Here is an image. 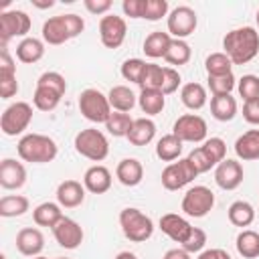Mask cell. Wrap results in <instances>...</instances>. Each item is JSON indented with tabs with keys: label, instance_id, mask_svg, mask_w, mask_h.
Returning <instances> with one entry per match:
<instances>
[{
	"label": "cell",
	"instance_id": "d6a6232c",
	"mask_svg": "<svg viewBox=\"0 0 259 259\" xmlns=\"http://www.w3.org/2000/svg\"><path fill=\"white\" fill-rule=\"evenodd\" d=\"M235 247H237V253L245 259L259 257V233L251 229H243L235 239Z\"/></svg>",
	"mask_w": 259,
	"mask_h": 259
},
{
	"label": "cell",
	"instance_id": "ac0fdd59",
	"mask_svg": "<svg viewBox=\"0 0 259 259\" xmlns=\"http://www.w3.org/2000/svg\"><path fill=\"white\" fill-rule=\"evenodd\" d=\"M160 231L168 239H172L174 243H180L182 245L188 239V235L192 231V225L184 217H180L176 212H166V214L160 217Z\"/></svg>",
	"mask_w": 259,
	"mask_h": 259
},
{
	"label": "cell",
	"instance_id": "3957f363",
	"mask_svg": "<svg viewBox=\"0 0 259 259\" xmlns=\"http://www.w3.org/2000/svg\"><path fill=\"white\" fill-rule=\"evenodd\" d=\"M65 91H67L65 77L61 73H57V71H47L36 81L32 103H34V107L38 111H53L59 105V101L65 95Z\"/></svg>",
	"mask_w": 259,
	"mask_h": 259
},
{
	"label": "cell",
	"instance_id": "277c9868",
	"mask_svg": "<svg viewBox=\"0 0 259 259\" xmlns=\"http://www.w3.org/2000/svg\"><path fill=\"white\" fill-rule=\"evenodd\" d=\"M119 227L132 243H144L154 235V223L140 208L127 206L119 212Z\"/></svg>",
	"mask_w": 259,
	"mask_h": 259
},
{
	"label": "cell",
	"instance_id": "11a10c76",
	"mask_svg": "<svg viewBox=\"0 0 259 259\" xmlns=\"http://www.w3.org/2000/svg\"><path fill=\"white\" fill-rule=\"evenodd\" d=\"M162 259H190V253L184 251L182 247H174V249H168Z\"/></svg>",
	"mask_w": 259,
	"mask_h": 259
},
{
	"label": "cell",
	"instance_id": "e0dca14e",
	"mask_svg": "<svg viewBox=\"0 0 259 259\" xmlns=\"http://www.w3.org/2000/svg\"><path fill=\"white\" fill-rule=\"evenodd\" d=\"M26 182V168L22 162L14 158H4L0 162V186L6 190H16L22 188Z\"/></svg>",
	"mask_w": 259,
	"mask_h": 259
},
{
	"label": "cell",
	"instance_id": "681fc988",
	"mask_svg": "<svg viewBox=\"0 0 259 259\" xmlns=\"http://www.w3.org/2000/svg\"><path fill=\"white\" fill-rule=\"evenodd\" d=\"M121 8H123V14L130 18H144L146 0H123Z\"/></svg>",
	"mask_w": 259,
	"mask_h": 259
},
{
	"label": "cell",
	"instance_id": "6da1fadb",
	"mask_svg": "<svg viewBox=\"0 0 259 259\" xmlns=\"http://www.w3.org/2000/svg\"><path fill=\"white\" fill-rule=\"evenodd\" d=\"M223 49L233 65H247L259 53V32L253 26L233 28L225 34Z\"/></svg>",
	"mask_w": 259,
	"mask_h": 259
},
{
	"label": "cell",
	"instance_id": "9a60e30c",
	"mask_svg": "<svg viewBox=\"0 0 259 259\" xmlns=\"http://www.w3.org/2000/svg\"><path fill=\"white\" fill-rule=\"evenodd\" d=\"M214 182L223 190H235L243 182V166L237 160L225 158L217 168H214Z\"/></svg>",
	"mask_w": 259,
	"mask_h": 259
},
{
	"label": "cell",
	"instance_id": "f5cc1de1",
	"mask_svg": "<svg viewBox=\"0 0 259 259\" xmlns=\"http://www.w3.org/2000/svg\"><path fill=\"white\" fill-rule=\"evenodd\" d=\"M83 6L91 12V14H105L111 8V0H85Z\"/></svg>",
	"mask_w": 259,
	"mask_h": 259
},
{
	"label": "cell",
	"instance_id": "cb8c5ba5",
	"mask_svg": "<svg viewBox=\"0 0 259 259\" xmlns=\"http://www.w3.org/2000/svg\"><path fill=\"white\" fill-rule=\"evenodd\" d=\"M235 154L239 160H259V130H249L235 142Z\"/></svg>",
	"mask_w": 259,
	"mask_h": 259
},
{
	"label": "cell",
	"instance_id": "816d5d0a",
	"mask_svg": "<svg viewBox=\"0 0 259 259\" xmlns=\"http://www.w3.org/2000/svg\"><path fill=\"white\" fill-rule=\"evenodd\" d=\"M63 16H65V22H67V28H69V34H71V38L79 36V34L83 32V28H85V22H83V18H81L79 14H63Z\"/></svg>",
	"mask_w": 259,
	"mask_h": 259
},
{
	"label": "cell",
	"instance_id": "ba28073f",
	"mask_svg": "<svg viewBox=\"0 0 259 259\" xmlns=\"http://www.w3.org/2000/svg\"><path fill=\"white\" fill-rule=\"evenodd\" d=\"M214 206V194L210 188L198 184V186H192L186 190L184 198H182V210L184 214L188 217H194V219H202L206 217Z\"/></svg>",
	"mask_w": 259,
	"mask_h": 259
},
{
	"label": "cell",
	"instance_id": "4dcf8cb0",
	"mask_svg": "<svg viewBox=\"0 0 259 259\" xmlns=\"http://www.w3.org/2000/svg\"><path fill=\"white\" fill-rule=\"evenodd\" d=\"M180 101L184 103V107L196 111L202 109L206 105V89L200 83H186L180 89Z\"/></svg>",
	"mask_w": 259,
	"mask_h": 259
},
{
	"label": "cell",
	"instance_id": "ffe728a7",
	"mask_svg": "<svg viewBox=\"0 0 259 259\" xmlns=\"http://www.w3.org/2000/svg\"><path fill=\"white\" fill-rule=\"evenodd\" d=\"M83 186L91 194H103V192H107L111 188V172L105 166L95 164V166H91V168L85 170V174H83Z\"/></svg>",
	"mask_w": 259,
	"mask_h": 259
},
{
	"label": "cell",
	"instance_id": "d4e9b609",
	"mask_svg": "<svg viewBox=\"0 0 259 259\" xmlns=\"http://www.w3.org/2000/svg\"><path fill=\"white\" fill-rule=\"evenodd\" d=\"M45 57V42L34 36H26L16 45V59L20 63L32 65Z\"/></svg>",
	"mask_w": 259,
	"mask_h": 259
},
{
	"label": "cell",
	"instance_id": "7bdbcfd3",
	"mask_svg": "<svg viewBox=\"0 0 259 259\" xmlns=\"http://www.w3.org/2000/svg\"><path fill=\"white\" fill-rule=\"evenodd\" d=\"M239 95L243 97V101H253L259 99V77L257 75H243L237 83Z\"/></svg>",
	"mask_w": 259,
	"mask_h": 259
},
{
	"label": "cell",
	"instance_id": "74e56055",
	"mask_svg": "<svg viewBox=\"0 0 259 259\" xmlns=\"http://www.w3.org/2000/svg\"><path fill=\"white\" fill-rule=\"evenodd\" d=\"M132 123L134 119L127 115V113H121V111H115L109 115V119L105 121V130L113 136V138H127L130 130H132Z\"/></svg>",
	"mask_w": 259,
	"mask_h": 259
},
{
	"label": "cell",
	"instance_id": "30bf717a",
	"mask_svg": "<svg viewBox=\"0 0 259 259\" xmlns=\"http://www.w3.org/2000/svg\"><path fill=\"white\" fill-rule=\"evenodd\" d=\"M172 134L178 140H182V142L198 144V142H204L206 140L208 127H206V121L200 115H196V113H184V115H180L174 121Z\"/></svg>",
	"mask_w": 259,
	"mask_h": 259
},
{
	"label": "cell",
	"instance_id": "4316f807",
	"mask_svg": "<svg viewBox=\"0 0 259 259\" xmlns=\"http://www.w3.org/2000/svg\"><path fill=\"white\" fill-rule=\"evenodd\" d=\"M210 113L217 121H231L237 115V99L233 95H212Z\"/></svg>",
	"mask_w": 259,
	"mask_h": 259
},
{
	"label": "cell",
	"instance_id": "d590c367",
	"mask_svg": "<svg viewBox=\"0 0 259 259\" xmlns=\"http://www.w3.org/2000/svg\"><path fill=\"white\" fill-rule=\"evenodd\" d=\"M30 202L22 194H8L0 198V217L12 219V217H22L28 210Z\"/></svg>",
	"mask_w": 259,
	"mask_h": 259
},
{
	"label": "cell",
	"instance_id": "603a6c76",
	"mask_svg": "<svg viewBox=\"0 0 259 259\" xmlns=\"http://www.w3.org/2000/svg\"><path fill=\"white\" fill-rule=\"evenodd\" d=\"M115 176L123 186H138L144 178V166L136 158H123L115 168Z\"/></svg>",
	"mask_w": 259,
	"mask_h": 259
},
{
	"label": "cell",
	"instance_id": "5bb4252c",
	"mask_svg": "<svg viewBox=\"0 0 259 259\" xmlns=\"http://www.w3.org/2000/svg\"><path fill=\"white\" fill-rule=\"evenodd\" d=\"M53 235H55V241L65 249H77L83 243V237H85L81 225L77 221L69 219V217H63L53 227Z\"/></svg>",
	"mask_w": 259,
	"mask_h": 259
},
{
	"label": "cell",
	"instance_id": "8992f818",
	"mask_svg": "<svg viewBox=\"0 0 259 259\" xmlns=\"http://www.w3.org/2000/svg\"><path fill=\"white\" fill-rule=\"evenodd\" d=\"M79 111L83 113L85 119L93 121V123H105L109 119L111 105L107 95H103L99 89H85L79 95Z\"/></svg>",
	"mask_w": 259,
	"mask_h": 259
},
{
	"label": "cell",
	"instance_id": "94428289",
	"mask_svg": "<svg viewBox=\"0 0 259 259\" xmlns=\"http://www.w3.org/2000/svg\"><path fill=\"white\" fill-rule=\"evenodd\" d=\"M57 259H69V257H57Z\"/></svg>",
	"mask_w": 259,
	"mask_h": 259
},
{
	"label": "cell",
	"instance_id": "b9f144b4",
	"mask_svg": "<svg viewBox=\"0 0 259 259\" xmlns=\"http://www.w3.org/2000/svg\"><path fill=\"white\" fill-rule=\"evenodd\" d=\"M146 61H142V59H127V61H123V65H121V77L125 79V81H132V83H136V85H140V81H142V75H144V71H146Z\"/></svg>",
	"mask_w": 259,
	"mask_h": 259
},
{
	"label": "cell",
	"instance_id": "7dc6e473",
	"mask_svg": "<svg viewBox=\"0 0 259 259\" xmlns=\"http://www.w3.org/2000/svg\"><path fill=\"white\" fill-rule=\"evenodd\" d=\"M168 16V2L166 0H146V10H144V18L146 20H160Z\"/></svg>",
	"mask_w": 259,
	"mask_h": 259
},
{
	"label": "cell",
	"instance_id": "7402d4cb",
	"mask_svg": "<svg viewBox=\"0 0 259 259\" xmlns=\"http://www.w3.org/2000/svg\"><path fill=\"white\" fill-rule=\"evenodd\" d=\"M42 40L49 42V45H63V42L71 40V34H69V28H67V22H65L63 14L51 16L49 20H45V24H42Z\"/></svg>",
	"mask_w": 259,
	"mask_h": 259
},
{
	"label": "cell",
	"instance_id": "f907efd6",
	"mask_svg": "<svg viewBox=\"0 0 259 259\" xmlns=\"http://www.w3.org/2000/svg\"><path fill=\"white\" fill-rule=\"evenodd\" d=\"M243 117H245L247 123L259 125V99L245 101V105H243Z\"/></svg>",
	"mask_w": 259,
	"mask_h": 259
},
{
	"label": "cell",
	"instance_id": "680465c9",
	"mask_svg": "<svg viewBox=\"0 0 259 259\" xmlns=\"http://www.w3.org/2000/svg\"><path fill=\"white\" fill-rule=\"evenodd\" d=\"M255 18H257V24H259V8H257V14H255Z\"/></svg>",
	"mask_w": 259,
	"mask_h": 259
},
{
	"label": "cell",
	"instance_id": "8d00e7d4",
	"mask_svg": "<svg viewBox=\"0 0 259 259\" xmlns=\"http://www.w3.org/2000/svg\"><path fill=\"white\" fill-rule=\"evenodd\" d=\"M190 57H192V51H190V45L186 42V40H182V38H172V42H170V47H168V51H166V61L170 63V65H186L188 61H190Z\"/></svg>",
	"mask_w": 259,
	"mask_h": 259
},
{
	"label": "cell",
	"instance_id": "c3c4849f",
	"mask_svg": "<svg viewBox=\"0 0 259 259\" xmlns=\"http://www.w3.org/2000/svg\"><path fill=\"white\" fill-rule=\"evenodd\" d=\"M180 83H182L180 73H178L174 67H164V81H162V89H160V91H162L164 95H170V93L178 91Z\"/></svg>",
	"mask_w": 259,
	"mask_h": 259
},
{
	"label": "cell",
	"instance_id": "1f68e13d",
	"mask_svg": "<svg viewBox=\"0 0 259 259\" xmlns=\"http://www.w3.org/2000/svg\"><path fill=\"white\" fill-rule=\"evenodd\" d=\"M182 140H178L174 134H166L158 140L156 144V156L162 160V162H174V160H180V154H182Z\"/></svg>",
	"mask_w": 259,
	"mask_h": 259
},
{
	"label": "cell",
	"instance_id": "ee69618b",
	"mask_svg": "<svg viewBox=\"0 0 259 259\" xmlns=\"http://www.w3.org/2000/svg\"><path fill=\"white\" fill-rule=\"evenodd\" d=\"M190 162H192V166L196 168V172L198 174H202V172H208L210 168H217V164L212 162V158L204 152V148L202 146H198V148H194L188 156H186Z\"/></svg>",
	"mask_w": 259,
	"mask_h": 259
},
{
	"label": "cell",
	"instance_id": "db71d44e",
	"mask_svg": "<svg viewBox=\"0 0 259 259\" xmlns=\"http://www.w3.org/2000/svg\"><path fill=\"white\" fill-rule=\"evenodd\" d=\"M196 259H231V255L225 249H204Z\"/></svg>",
	"mask_w": 259,
	"mask_h": 259
},
{
	"label": "cell",
	"instance_id": "91938a15",
	"mask_svg": "<svg viewBox=\"0 0 259 259\" xmlns=\"http://www.w3.org/2000/svg\"><path fill=\"white\" fill-rule=\"evenodd\" d=\"M32 259H47V257H42V255H36V257H32Z\"/></svg>",
	"mask_w": 259,
	"mask_h": 259
},
{
	"label": "cell",
	"instance_id": "e575fe53",
	"mask_svg": "<svg viewBox=\"0 0 259 259\" xmlns=\"http://www.w3.org/2000/svg\"><path fill=\"white\" fill-rule=\"evenodd\" d=\"M227 214H229L231 225L241 227V229L249 227V225L255 221V208H253L251 202H247V200H235V202L229 206Z\"/></svg>",
	"mask_w": 259,
	"mask_h": 259
},
{
	"label": "cell",
	"instance_id": "ab89813d",
	"mask_svg": "<svg viewBox=\"0 0 259 259\" xmlns=\"http://www.w3.org/2000/svg\"><path fill=\"white\" fill-rule=\"evenodd\" d=\"M235 87H237V79H235L233 73L208 77V89H210L212 95H231V91Z\"/></svg>",
	"mask_w": 259,
	"mask_h": 259
},
{
	"label": "cell",
	"instance_id": "44dd1931",
	"mask_svg": "<svg viewBox=\"0 0 259 259\" xmlns=\"http://www.w3.org/2000/svg\"><path fill=\"white\" fill-rule=\"evenodd\" d=\"M85 200V186L77 180H63L57 186V202L63 208H75Z\"/></svg>",
	"mask_w": 259,
	"mask_h": 259
},
{
	"label": "cell",
	"instance_id": "9c48e42d",
	"mask_svg": "<svg viewBox=\"0 0 259 259\" xmlns=\"http://www.w3.org/2000/svg\"><path fill=\"white\" fill-rule=\"evenodd\" d=\"M198 176L196 168L188 158H180L178 162H170L162 170V186L166 190H180L186 184H190Z\"/></svg>",
	"mask_w": 259,
	"mask_h": 259
},
{
	"label": "cell",
	"instance_id": "f546056e",
	"mask_svg": "<svg viewBox=\"0 0 259 259\" xmlns=\"http://www.w3.org/2000/svg\"><path fill=\"white\" fill-rule=\"evenodd\" d=\"M172 42V36L168 32H162V30H154L146 36L144 40V53L146 57L150 59H160V57H166V51Z\"/></svg>",
	"mask_w": 259,
	"mask_h": 259
},
{
	"label": "cell",
	"instance_id": "f1b7e54d",
	"mask_svg": "<svg viewBox=\"0 0 259 259\" xmlns=\"http://www.w3.org/2000/svg\"><path fill=\"white\" fill-rule=\"evenodd\" d=\"M107 99H109L111 109L121 111V113L132 111L134 105H136V95H134V91L127 85H115V87H111L109 93H107Z\"/></svg>",
	"mask_w": 259,
	"mask_h": 259
},
{
	"label": "cell",
	"instance_id": "f35d334b",
	"mask_svg": "<svg viewBox=\"0 0 259 259\" xmlns=\"http://www.w3.org/2000/svg\"><path fill=\"white\" fill-rule=\"evenodd\" d=\"M204 69H206V75L212 77V75H227V73H233V63L231 59L225 55V53H210L204 61Z\"/></svg>",
	"mask_w": 259,
	"mask_h": 259
},
{
	"label": "cell",
	"instance_id": "8fae6325",
	"mask_svg": "<svg viewBox=\"0 0 259 259\" xmlns=\"http://www.w3.org/2000/svg\"><path fill=\"white\" fill-rule=\"evenodd\" d=\"M30 32V16L24 10H4L0 14V40L6 42L14 36H24Z\"/></svg>",
	"mask_w": 259,
	"mask_h": 259
},
{
	"label": "cell",
	"instance_id": "d6986e66",
	"mask_svg": "<svg viewBox=\"0 0 259 259\" xmlns=\"http://www.w3.org/2000/svg\"><path fill=\"white\" fill-rule=\"evenodd\" d=\"M16 249L26 257H36L45 249V237L36 227H24L16 235Z\"/></svg>",
	"mask_w": 259,
	"mask_h": 259
},
{
	"label": "cell",
	"instance_id": "52a82bcc",
	"mask_svg": "<svg viewBox=\"0 0 259 259\" xmlns=\"http://www.w3.org/2000/svg\"><path fill=\"white\" fill-rule=\"evenodd\" d=\"M32 119V105L26 101H14L10 103L2 117H0V130L6 136H20Z\"/></svg>",
	"mask_w": 259,
	"mask_h": 259
},
{
	"label": "cell",
	"instance_id": "f6af8a7d",
	"mask_svg": "<svg viewBox=\"0 0 259 259\" xmlns=\"http://www.w3.org/2000/svg\"><path fill=\"white\" fill-rule=\"evenodd\" d=\"M202 148H204V152L212 158V162H214L217 166H219V164L225 160V156H227V144H225V140H221V138H208V140H204Z\"/></svg>",
	"mask_w": 259,
	"mask_h": 259
},
{
	"label": "cell",
	"instance_id": "7c38bea8",
	"mask_svg": "<svg viewBox=\"0 0 259 259\" xmlns=\"http://www.w3.org/2000/svg\"><path fill=\"white\" fill-rule=\"evenodd\" d=\"M196 24H198L196 12L190 6H176L168 14V20H166L168 34L172 38H182V40L196 30Z\"/></svg>",
	"mask_w": 259,
	"mask_h": 259
},
{
	"label": "cell",
	"instance_id": "60d3db41",
	"mask_svg": "<svg viewBox=\"0 0 259 259\" xmlns=\"http://www.w3.org/2000/svg\"><path fill=\"white\" fill-rule=\"evenodd\" d=\"M162 81H164V67L160 65H154V63H148L146 65V71L142 75V81H140V87L142 89H162Z\"/></svg>",
	"mask_w": 259,
	"mask_h": 259
},
{
	"label": "cell",
	"instance_id": "6f0895ef",
	"mask_svg": "<svg viewBox=\"0 0 259 259\" xmlns=\"http://www.w3.org/2000/svg\"><path fill=\"white\" fill-rule=\"evenodd\" d=\"M115 259H138V257H136V253H132V251H121V253L115 255Z\"/></svg>",
	"mask_w": 259,
	"mask_h": 259
},
{
	"label": "cell",
	"instance_id": "bcb514c9",
	"mask_svg": "<svg viewBox=\"0 0 259 259\" xmlns=\"http://www.w3.org/2000/svg\"><path fill=\"white\" fill-rule=\"evenodd\" d=\"M204 245H206V233L198 227H192L188 239L182 243V249L188 253H200L204 249Z\"/></svg>",
	"mask_w": 259,
	"mask_h": 259
},
{
	"label": "cell",
	"instance_id": "9f6ffc18",
	"mask_svg": "<svg viewBox=\"0 0 259 259\" xmlns=\"http://www.w3.org/2000/svg\"><path fill=\"white\" fill-rule=\"evenodd\" d=\"M32 6H36V8H51V6H55V0H47V2L32 0Z\"/></svg>",
	"mask_w": 259,
	"mask_h": 259
},
{
	"label": "cell",
	"instance_id": "4fadbf2b",
	"mask_svg": "<svg viewBox=\"0 0 259 259\" xmlns=\"http://www.w3.org/2000/svg\"><path fill=\"white\" fill-rule=\"evenodd\" d=\"M125 34H127V24L121 16L105 14L99 20V38L105 49H119L125 40Z\"/></svg>",
	"mask_w": 259,
	"mask_h": 259
},
{
	"label": "cell",
	"instance_id": "836d02e7",
	"mask_svg": "<svg viewBox=\"0 0 259 259\" xmlns=\"http://www.w3.org/2000/svg\"><path fill=\"white\" fill-rule=\"evenodd\" d=\"M138 103L146 115H158V113H162V109L166 105V95L158 89H142Z\"/></svg>",
	"mask_w": 259,
	"mask_h": 259
},
{
	"label": "cell",
	"instance_id": "5b68a950",
	"mask_svg": "<svg viewBox=\"0 0 259 259\" xmlns=\"http://www.w3.org/2000/svg\"><path fill=\"white\" fill-rule=\"evenodd\" d=\"M75 150L91 162H101L109 154V142L101 130L87 127L75 136Z\"/></svg>",
	"mask_w": 259,
	"mask_h": 259
},
{
	"label": "cell",
	"instance_id": "2e32d148",
	"mask_svg": "<svg viewBox=\"0 0 259 259\" xmlns=\"http://www.w3.org/2000/svg\"><path fill=\"white\" fill-rule=\"evenodd\" d=\"M18 93V81H16V67L8 53V49L2 45L0 53V97L10 99Z\"/></svg>",
	"mask_w": 259,
	"mask_h": 259
},
{
	"label": "cell",
	"instance_id": "7a4b0ae2",
	"mask_svg": "<svg viewBox=\"0 0 259 259\" xmlns=\"http://www.w3.org/2000/svg\"><path fill=\"white\" fill-rule=\"evenodd\" d=\"M16 152L20 156V160L24 162H32V164H49L57 158L59 154V146L53 138L45 136V134H26L18 140L16 144Z\"/></svg>",
	"mask_w": 259,
	"mask_h": 259
},
{
	"label": "cell",
	"instance_id": "83f0119b",
	"mask_svg": "<svg viewBox=\"0 0 259 259\" xmlns=\"http://www.w3.org/2000/svg\"><path fill=\"white\" fill-rule=\"evenodd\" d=\"M63 206L59 202H40L34 210H32V221L38 225V227H55L65 214L61 210Z\"/></svg>",
	"mask_w": 259,
	"mask_h": 259
},
{
	"label": "cell",
	"instance_id": "484cf974",
	"mask_svg": "<svg viewBox=\"0 0 259 259\" xmlns=\"http://www.w3.org/2000/svg\"><path fill=\"white\" fill-rule=\"evenodd\" d=\"M154 136H156V123L150 117H138L132 123L127 140L134 146H146V144H150L154 140Z\"/></svg>",
	"mask_w": 259,
	"mask_h": 259
}]
</instances>
